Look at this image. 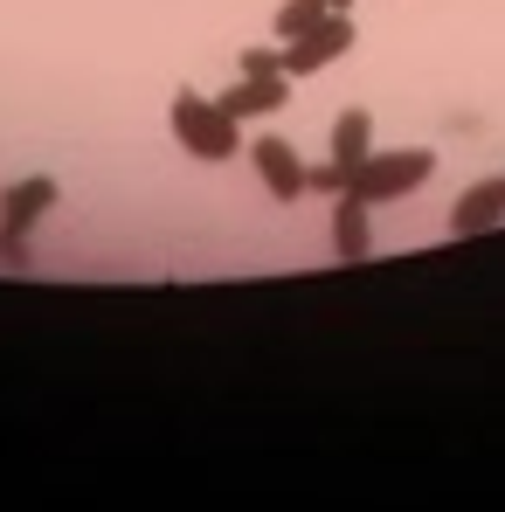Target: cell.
<instances>
[{
  "label": "cell",
  "instance_id": "5b68a950",
  "mask_svg": "<svg viewBox=\"0 0 505 512\" xmlns=\"http://www.w3.org/2000/svg\"><path fill=\"white\" fill-rule=\"evenodd\" d=\"M243 153L256 160V180H263V187L277 194V208H291V201L305 194V160H298V146H291V139L263 132V139H250Z\"/></svg>",
  "mask_w": 505,
  "mask_h": 512
},
{
  "label": "cell",
  "instance_id": "8992f818",
  "mask_svg": "<svg viewBox=\"0 0 505 512\" xmlns=\"http://www.w3.org/2000/svg\"><path fill=\"white\" fill-rule=\"evenodd\" d=\"M215 104H222V111H229L236 125H243V118H270V111H284V104H291V77H284V70H263V77H236V84L222 90Z\"/></svg>",
  "mask_w": 505,
  "mask_h": 512
},
{
  "label": "cell",
  "instance_id": "277c9868",
  "mask_svg": "<svg viewBox=\"0 0 505 512\" xmlns=\"http://www.w3.org/2000/svg\"><path fill=\"white\" fill-rule=\"evenodd\" d=\"M360 35H353V21L346 14H326V21H312L298 42H284V77L298 84V77H319V70H333L339 56L353 49Z\"/></svg>",
  "mask_w": 505,
  "mask_h": 512
},
{
  "label": "cell",
  "instance_id": "7c38bea8",
  "mask_svg": "<svg viewBox=\"0 0 505 512\" xmlns=\"http://www.w3.org/2000/svg\"><path fill=\"white\" fill-rule=\"evenodd\" d=\"M263 70H284V42L277 49H243V77H263Z\"/></svg>",
  "mask_w": 505,
  "mask_h": 512
},
{
  "label": "cell",
  "instance_id": "30bf717a",
  "mask_svg": "<svg viewBox=\"0 0 505 512\" xmlns=\"http://www.w3.org/2000/svg\"><path fill=\"white\" fill-rule=\"evenodd\" d=\"M333 7L326 0H277V42H298L312 21H326Z\"/></svg>",
  "mask_w": 505,
  "mask_h": 512
},
{
  "label": "cell",
  "instance_id": "6da1fadb",
  "mask_svg": "<svg viewBox=\"0 0 505 512\" xmlns=\"http://www.w3.org/2000/svg\"><path fill=\"white\" fill-rule=\"evenodd\" d=\"M167 125H173V139H180V153H194V160H229V153H243L236 118H229L215 97H201V90H180V97H173Z\"/></svg>",
  "mask_w": 505,
  "mask_h": 512
},
{
  "label": "cell",
  "instance_id": "7a4b0ae2",
  "mask_svg": "<svg viewBox=\"0 0 505 512\" xmlns=\"http://www.w3.org/2000/svg\"><path fill=\"white\" fill-rule=\"evenodd\" d=\"M429 173H436V153H429V146H395V153H381V146H374V153L353 167V180H346V187H353L367 208H381V201L416 194Z\"/></svg>",
  "mask_w": 505,
  "mask_h": 512
},
{
  "label": "cell",
  "instance_id": "3957f363",
  "mask_svg": "<svg viewBox=\"0 0 505 512\" xmlns=\"http://www.w3.org/2000/svg\"><path fill=\"white\" fill-rule=\"evenodd\" d=\"M56 208V180L35 173V180H14L0 194V263H28V229Z\"/></svg>",
  "mask_w": 505,
  "mask_h": 512
},
{
  "label": "cell",
  "instance_id": "9c48e42d",
  "mask_svg": "<svg viewBox=\"0 0 505 512\" xmlns=\"http://www.w3.org/2000/svg\"><path fill=\"white\" fill-rule=\"evenodd\" d=\"M326 146H333V167L353 173L360 160H367V153H374V118H367L360 104H353V111H339L333 132H326Z\"/></svg>",
  "mask_w": 505,
  "mask_h": 512
},
{
  "label": "cell",
  "instance_id": "4fadbf2b",
  "mask_svg": "<svg viewBox=\"0 0 505 512\" xmlns=\"http://www.w3.org/2000/svg\"><path fill=\"white\" fill-rule=\"evenodd\" d=\"M326 7H333V14H346V7H353V0H326Z\"/></svg>",
  "mask_w": 505,
  "mask_h": 512
},
{
  "label": "cell",
  "instance_id": "ba28073f",
  "mask_svg": "<svg viewBox=\"0 0 505 512\" xmlns=\"http://www.w3.org/2000/svg\"><path fill=\"white\" fill-rule=\"evenodd\" d=\"M333 256L339 263H367L374 256V222H367V201L353 187L333 194Z\"/></svg>",
  "mask_w": 505,
  "mask_h": 512
},
{
  "label": "cell",
  "instance_id": "52a82bcc",
  "mask_svg": "<svg viewBox=\"0 0 505 512\" xmlns=\"http://www.w3.org/2000/svg\"><path fill=\"white\" fill-rule=\"evenodd\" d=\"M499 222H505V173L471 180V187L457 194V208H450V236H485V229H499Z\"/></svg>",
  "mask_w": 505,
  "mask_h": 512
},
{
  "label": "cell",
  "instance_id": "8fae6325",
  "mask_svg": "<svg viewBox=\"0 0 505 512\" xmlns=\"http://www.w3.org/2000/svg\"><path fill=\"white\" fill-rule=\"evenodd\" d=\"M346 180H353V173L333 167V160H326V167H305V194H346Z\"/></svg>",
  "mask_w": 505,
  "mask_h": 512
}]
</instances>
